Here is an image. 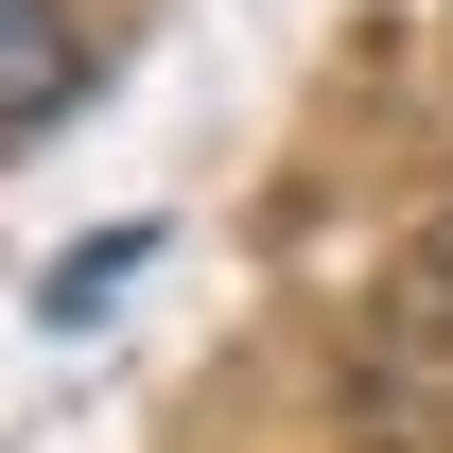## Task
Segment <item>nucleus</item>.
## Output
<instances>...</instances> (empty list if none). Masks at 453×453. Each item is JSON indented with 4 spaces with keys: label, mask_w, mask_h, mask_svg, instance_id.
Instances as JSON below:
<instances>
[{
    "label": "nucleus",
    "mask_w": 453,
    "mask_h": 453,
    "mask_svg": "<svg viewBox=\"0 0 453 453\" xmlns=\"http://www.w3.org/2000/svg\"><path fill=\"white\" fill-rule=\"evenodd\" d=\"M70 88H88V35H70L53 0H0V140L70 122Z\"/></svg>",
    "instance_id": "f257e3e1"
},
{
    "label": "nucleus",
    "mask_w": 453,
    "mask_h": 453,
    "mask_svg": "<svg viewBox=\"0 0 453 453\" xmlns=\"http://www.w3.org/2000/svg\"><path fill=\"white\" fill-rule=\"evenodd\" d=\"M418 296H436V314H453V210H436V244H418Z\"/></svg>",
    "instance_id": "f03ea898"
}]
</instances>
